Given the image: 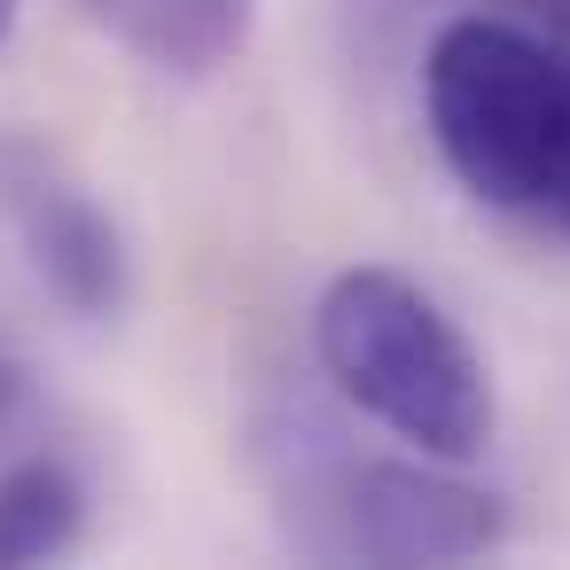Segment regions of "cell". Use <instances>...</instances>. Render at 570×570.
Masks as SVG:
<instances>
[{"instance_id":"cell-1","label":"cell","mask_w":570,"mask_h":570,"mask_svg":"<svg viewBox=\"0 0 570 570\" xmlns=\"http://www.w3.org/2000/svg\"><path fill=\"white\" fill-rule=\"evenodd\" d=\"M422 110L445 173L523 227L570 243V48L515 17H453L422 56Z\"/></svg>"},{"instance_id":"cell-2","label":"cell","mask_w":570,"mask_h":570,"mask_svg":"<svg viewBox=\"0 0 570 570\" xmlns=\"http://www.w3.org/2000/svg\"><path fill=\"white\" fill-rule=\"evenodd\" d=\"M313 352L328 383L438 461H476L492 445V375L461 321L391 266H344L313 305Z\"/></svg>"},{"instance_id":"cell-3","label":"cell","mask_w":570,"mask_h":570,"mask_svg":"<svg viewBox=\"0 0 570 570\" xmlns=\"http://www.w3.org/2000/svg\"><path fill=\"white\" fill-rule=\"evenodd\" d=\"M344 547L360 562H476L508 539V508L484 484H461L453 469H438V453L422 461H360L344 476Z\"/></svg>"},{"instance_id":"cell-4","label":"cell","mask_w":570,"mask_h":570,"mask_svg":"<svg viewBox=\"0 0 570 570\" xmlns=\"http://www.w3.org/2000/svg\"><path fill=\"white\" fill-rule=\"evenodd\" d=\"M9 204H17L24 258H32L40 289H48L63 313H79V321H110V313L126 305V235H118V219H110L87 188L48 180V173L17 180Z\"/></svg>"},{"instance_id":"cell-5","label":"cell","mask_w":570,"mask_h":570,"mask_svg":"<svg viewBox=\"0 0 570 570\" xmlns=\"http://www.w3.org/2000/svg\"><path fill=\"white\" fill-rule=\"evenodd\" d=\"M87 17L134 48L165 79H212L227 71L250 32H258V0H87Z\"/></svg>"},{"instance_id":"cell-6","label":"cell","mask_w":570,"mask_h":570,"mask_svg":"<svg viewBox=\"0 0 570 570\" xmlns=\"http://www.w3.org/2000/svg\"><path fill=\"white\" fill-rule=\"evenodd\" d=\"M79 539H87V484L71 476V461L32 453L17 469H0V570L56 562Z\"/></svg>"},{"instance_id":"cell-7","label":"cell","mask_w":570,"mask_h":570,"mask_svg":"<svg viewBox=\"0 0 570 570\" xmlns=\"http://www.w3.org/2000/svg\"><path fill=\"white\" fill-rule=\"evenodd\" d=\"M17 399H24V360L0 344V414H17Z\"/></svg>"},{"instance_id":"cell-8","label":"cell","mask_w":570,"mask_h":570,"mask_svg":"<svg viewBox=\"0 0 570 570\" xmlns=\"http://www.w3.org/2000/svg\"><path fill=\"white\" fill-rule=\"evenodd\" d=\"M523 17H547V32H570V0H508Z\"/></svg>"},{"instance_id":"cell-9","label":"cell","mask_w":570,"mask_h":570,"mask_svg":"<svg viewBox=\"0 0 570 570\" xmlns=\"http://www.w3.org/2000/svg\"><path fill=\"white\" fill-rule=\"evenodd\" d=\"M17 17H24V0H0V40L17 32Z\"/></svg>"}]
</instances>
